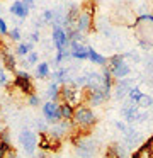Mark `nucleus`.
<instances>
[{
    "label": "nucleus",
    "instance_id": "obj_16",
    "mask_svg": "<svg viewBox=\"0 0 153 158\" xmlns=\"http://www.w3.org/2000/svg\"><path fill=\"white\" fill-rule=\"evenodd\" d=\"M104 158H129L128 148L121 143H112L107 146L105 150V156Z\"/></svg>",
    "mask_w": 153,
    "mask_h": 158
},
{
    "label": "nucleus",
    "instance_id": "obj_38",
    "mask_svg": "<svg viewBox=\"0 0 153 158\" xmlns=\"http://www.w3.org/2000/svg\"><path fill=\"white\" fill-rule=\"evenodd\" d=\"M5 158H17V151L14 150V148H10V150L5 153Z\"/></svg>",
    "mask_w": 153,
    "mask_h": 158
},
{
    "label": "nucleus",
    "instance_id": "obj_7",
    "mask_svg": "<svg viewBox=\"0 0 153 158\" xmlns=\"http://www.w3.org/2000/svg\"><path fill=\"white\" fill-rule=\"evenodd\" d=\"M75 29L82 34H87L94 29V10H82L80 15L77 19V24H75Z\"/></svg>",
    "mask_w": 153,
    "mask_h": 158
},
{
    "label": "nucleus",
    "instance_id": "obj_23",
    "mask_svg": "<svg viewBox=\"0 0 153 158\" xmlns=\"http://www.w3.org/2000/svg\"><path fill=\"white\" fill-rule=\"evenodd\" d=\"M46 97L51 100V102H56L60 100V85L56 82H51L46 89Z\"/></svg>",
    "mask_w": 153,
    "mask_h": 158
},
{
    "label": "nucleus",
    "instance_id": "obj_15",
    "mask_svg": "<svg viewBox=\"0 0 153 158\" xmlns=\"http://www.w3.org/2000/svg\"><path fill=\"white\" fill-rule=\"evenodd\" d=\"M138 112H139V107L136 104H131L129 100H126L124 106L121 107V114L124 117V121L128 124H133L136 123V117H138Z\"/></svg>",
    "mask_w": 153,
    "mask_h": 158
},
{
    "label": "nucleus",
    "instance_id": "obj_34",
    "mask_svg": "<svg viewBox=\"0 0 153 158\" xmlns=\"http://www.w3.org/2000/svg\"><path fill=\"white\" fill-rule=\"evenodd\" d=\"M0 34L2 36H9V26H7L5 19L0 17Z\"/></svg>",
    "mask_w": 153,
    "mask_h": 158
},
{
    "label": "nucleus",
    "instance_id": "obj_30",
    "mask_svg": "<svg viewBox=\"0 0 153 158\" xmlns=\"http://www.w3.org/2000/svg\"><path fill=\"white\" fill-rule=\"evenodd\" d=\"M9 38L12 39V41H20V38H22V32H20L19 27H14L9 31Z\"/></svg>",
    "mask_w": 153,
    "mask_h": 158
},
{
    "label": "nucleus",
    "instance_id": "obj_32",
    "mask_svg": "<svg viewBox=\"0 0 153 158\" xmlns=\"http://www.w3.org/2000/svg\"><path fill=\"white\" fill-rule=\"evenodd\" d=\"M27 104H29V106H32V107H37V106L41 104L39 95H36V94H32V95H27Z\"/></svg>",
    "mask_w": 153,
    "mask_h": 158
},
{
    "label": "nucleus",
    "instance_id": "obj_3",
    "mask_svg": "<svg viewBox=\"0 0 153 158\" xmlns=\"http://www.w3.org/2000/svg\"><path fill=\"white\" fill-rule=\"evenodd\" d=\"M75 143V155L78 158H94L99 151V144L95 139L87 136H80L73 141Z\"/></svg>",
    "mask_w": 153,
    "mask_h": 158
},
{
    "label": "nucleus",
    "instance_id": "obj_36",
    "mask_svg": "<svg viewBox=\"0 0 153 158\" xmlns=\"http://www.w3.org/2000/svg\"><path fill=\"white\" fill-rule=\"evenodd\" d=\"M29 39H31V43H37L39 41V31H34V32H31V36H29Z\"/></svg>",
    "mask_w": 153,
    "mask_h": 158
},
{
    "label": "nucleus",
    "instance_id": "obj_22",
    "mask_svg": "<svg viewBox=\"0 0 153 158\" xmlns=\"http://www.w3.org/2000/svg\"><path fill=\"white\" fill-rule=\"evenodd\" d=\"M88 61H92L94 65H99V66H105L107 65V58L102 56L100 53H97L94 48L88 46Z\"/></svg>",
    "mask_w": 153,
    "mask_h": 158
},
{
    "label": "nucleus",
    "instance_id": "obj_31",
    "mask_svg": "<svg viewBox=\"0 0 153 158\" xmlns=\"http://www.w3.org/2000/svg\"><path fill=\"white\" fill-rule=\"evenodd\" d=\"M0 143L10 144V131L7 129V127H2V133H0Z\"/></svg>",
    "mask_w": 153,
    "mask_h": 158
},
{
    "label": "nucleus",
    "instance_id": "obj_35",
    "mask_svg": "<svg viewBox=\"0 0 153 158\" xmlns=\"http://www.w3.org/2000/svg\"><path fill=\"white\" fill-rule=\"evenodd\" d=\"M12 148V144H7V143H0V158H5V153Z\"/></svg>",
    "mask_w": 153,
    "mask_h": 158
},
{
    "label": "nucleus",
    "instance_id": "obj_21",
    "mask_svg": "<svg viewBox=\"0 0 153 158\" xmlns=\"http://www.w3.org/2000/svg\"><path fill=\"white\" fill-rule=\"evenodd\" d=\"M60 112H61V121H68V123H71L73 114H75V107L71 106V104L60 102Z\"/></svg>",
    "mask_w": 153,
    "mask_h": 158
},
{
    "label": "nucleus",
    "instance_id": "obj_33",
    "mask_svg": "<svg viewBox=\"0 0 153 158\" xmlns=\"http://www.w3.org/2000/svg\"><path fill=\"white\" fill-rule=\"evenodd\" d=\"M9 77H7V73H5V70H3V66L0 65V85L2 87H7L9 85Z\"/></svg>",
    "mask_w": 153,
    "mask_h": 158
},
{
    "label": "nucleus",
    "instance_id": "obj_4",
    "mask_svg": "<svg viewBox=\"0 0 153 158\" xmlns=\"http://www.w3.org/2000/svg\"><path fill=\"white\" fill-rule=\"evenodd\" d=\"M107 68L111 70L112 77L116 80H122L128 78V75L131 73V66L128 65L124 55H114L107 60Z\"/></svg>",
    "mask_w": 153,
    "mask_h": 158
},
{
    "label": "nucleus",
    "instance_id": "obj_10",
    "mask_svg": "<svg viewBox=\"0 0 153 158\" xmlns=\"http://www.w3.org/2000/svg\"><path fill=\"white\" fill-rule=\"evenodd\" d=\"M51 39L56 48V51H63V49L70 48V41H68L66 31L61 26H53V32H51Z\"/></svg>",
    "mask_w": 153,
    "mask_h": 158
},
{
    "label": "nucleus",
    "instance_id": "obj_5",
    "mask_svg": "<svg viewBox=\"0 0 153 158\" xmlns=\"http://www.w3.org/2000/svg\"><path fill=\"white\" fill-rule=\"evenodd\" d=\"M60 99H61V102L71 104L73 107H77L82 104L80 90L75 85H71V83H65V85L60 87Z\"/></svg>",
    "mask_w": 153,
    "mask_h": 158
},
{
    "label": "nucleus",
    "instance_id": "obj_28",
    "mask_svg": "<svg viewBox=\"0 0 153 158\" xmlns=\"http://www.w3.org/2000/svg\"><path fill=\"white\" fill-rule=\"evenodd\" d=\"M37 60H39V55H37L36 51H32V53L27 55V60H26V61H22V65L32 66V65H36V63H37Z\"/></svg>",
    "mask_w": 153,
    "mask_h": 158
},
{
    "label": "nucleus",
    "instance_id": "obj_19",
    "mask_svg": "<svg viewBox=\"0 0 153 158\" xmlns=\"http://www.w3.org/2000/svg\"><path fill=\"white\" fill-rule=\"evenodd\" d=\"M10 14L19 17V19H26L27 15H29V9L22 4V0H15V2L10 5Z\"/></svg>",
    "mask_w": 153,
    "mask_h": 158
},
{
    "label": "nucleus",
    "instance_id": "obj_20",
    "mask_svg": "<svg viewBox=\"0 0 153 158\" xmlns=\"http://www.w3.org/2000/svg\"><path fill=\"white\" fill-rule=\"evenodd\" d=\"M102 85H104V90L111 95V92H112V89H114V77H112V73H111V70L107 68V65L105 66H102Z\"/></svg>",
    "mask_w": 153,
    "mask_h": 158
},
{
    "label": "nucleus",
    "instance_id": "obj_9",
    "mask_svg": "<svg viewBox=\"0 0 153 158\" xmlns=\"http://www.w3.org/2000/svg\"><path fill=\"white\" fill-rule=\"evenodd\" d=\"M43 116H44V121L46 123H51V124H56L61 121V112H60V104L56 102H48L43 104Z\"/></svg>",
    "mask_w": 153,
    "mask_h": 158
},
{
    "label": "nucleus",
    "instance_id": "obj_27",
    "mask_svg": "<svg viewBox=\"0 0 153 158\" xmlns=\"http://www.w3.org/2000/svg\"><path fill=\"white\" fill-rule=\"evenodd\" d=\"M136 106L139 107V109H150V107L153 106V97L151 95H146V94H143L141 99L138 100V104Z\"/></svg>",
    "mask_w": 153,
    "mask_h": 158
},
{
    "label": "nucleus",
    "instance_id": "obj_39",
    "mask_svg": "<svg viewBox=\"0 0 153 158\" xmlns=\"http://www.w3.org/2000/svg\"><path fill=\"white\" fill-rule=\"evenodd\" d=\"M22 4L26 5V7L29 9V10H31V9L34 7V4H36V0H22Z\"/></svg>",
    "mask_w": 153,
    "mask_h": 158
},
{
    "label": "nucleus",
    "instance_id": "obj_2",
    "mask_svg": "<svg viewBox=\"0 0 153 158\" xmlns=\"http://www.w3.org/2000/svg\"><path fill=\"white\" fill-rule=\"evenodd\" d=\"M133 29L143 48H153V15L141 14L133 21Z\"/></svg>",
    "mask_w": 153,
    "mask_h": 158
},
{
    "label": "nucleus",
    "instance_id": "obj_37",
    "mask_svg": "<svg viewBox=\"0 0 153 158\" xmlns=\"http://www.w3.org/2000/svg\"><path fill=\"white\" fill-rule=\"evenodd\" d=\"M116 127H117L121 133H124L126 127H128V124H126V123H121V121H116Z\"/></svg>",
    "mask_w": 153,
    "mask_h": 158
},
{
    "label": "nucleus",
    "instance_id": "obj_12",
    "mask_svg": "<svg viewBox=\"0 0 153 158\" xmlns=\"http://www.w3.org/2000/svg\"><path fill=\"white\" fill-rule=\"evenodd\" d=\"M37 146L43 151H58L61 148V141L56 139V138H53L49 133H41Z\"/></svg>",
    "mask_w": 153,
    "mask_h": 158
},
{
    "label": "nucleus",
    "instance_id": "obj_29",
    "mask_svg": "<svg viewBox=\"0 0 153 158\" xmlns=\"http://www.w3.org/2000/svg\"><path fill=\"white\" fill-rule=\"evenodd\" d=\"M41 21H43L44 24H51V22H53V10H51V9H46V10L43 12V15H41Z\"/></svg>",
    "mask_w": 153,
    "mask_h": 158
},
{
    "label": "nucleus",
    "instance_id": "obj_25",
    "mask_svg": "<svg viewBox=\"0 0 153 158\" xmlns=\"http://www.w3.org/2000/svg\"><path fill=\"white\" fill-rule=\"evenodd\" d=\"M32 49H34V44L32 43H19V46L15 48V53L19 56H27L29 53H32Z\"/></svg>",
    "mask_w": 153,
    "mask_h": 158
},
{
    "label": "nucleus",
    "instance_id": "obj_13",
    "mask_svg": "<svg viewBox=\"0 0 153 158\" xmlns=\"http://www.w3.org/2000/svg\"><path fill=\"white\" fill-rule=\"evenodd\" d=\"M131 158H153V134L136 148V151L131 155Z\"/></svg>",
    "mask_w": 153,
    "mask_h": 158
},
{
    "label": "nucleus",
    "instance_id": "obj_24",
    "mask_svg": "<svg viewBox=\"0 0 153 158\" xmlns=\"http://www.w3.org/2000/svg\"><path fill=\"white\" fill-rule=\"evenodd\" d=\"M49 75H51L49 63H48V61L37 63V66H36V77H37V78H48Z\"/></svg>",
    "mask_w": 153,
    "mask_h": 158
},
{
    "label": "nucleus",
    "instance_id": "obj_11",
    "mask_svg": "<svg viewBox=\"0 0 153 158\" xmlns=\"http://www.w3.org/2000/svg\"><path fill=\"white\" fill-rule=\"evenodd\" d=\"M122 136H124V146L128 148H138L139 144L143 143V136H141V133L139 131H136L134 127H131V126H128L126 127V131L122 133Z\"/></svg>",
    "mask_w": 153,
    "mask_h": 158
},
{
    "label": "nucleus",
    "instance_id": "obj_40",
    "mask_svg": "<svg viewBox=\"0 0 153 158\" xmlns=\"http://www.w3.org/2000/svg\"><path fill=\"white\" fill-rule=\"evenodd\" d=\"M37 158H49V156H48V155H46V153H44V151H43V153H41L39 156H37Z\"/></svg>",
    "mask_w": 153,
    "mask_h": 158
},
{
    "label": "nucleus",
    "instance_id": "obj_17",
    "mask_svg": "<svg viewBox=\"0 0 153 158\" xmlns=\"http://www.w3.org/2000/svg\"><path fill=\"white\" fill-rule=\"evenodd\" d=\"M70 55L73 60H88V46H85L83 43H70Z\"/></svg>",
    "mask_w": 153,
    "mask_h": 158
},
{
    "label": "nucleus",
    "instance_id": "obj_1",
    "mask_svg": "<svg viewBox=\"0 0 153 158\" xmlns=\"http://www.w3.org/2000/svg\"><path fill=\"white\" fill-rule=\"evenodd\" d=\"M71 124H73V129H77L78 134H87L90 133L92 129L97 124V116L95 112L85 104H80V106L75 107V114L73 119H71Z\"/></svg>",
    "mask_w": 153,
    "mask_h": 158
},
{
    "label": "nucleus",
    "instance_id": "obj_26",
    "mask_svg": "<svg viewBox=\"0 0 153 158\" xmlns=\"http://www.w3.org/2000/svg\"><path fill=\"white\" fill-rule=\"evenodd\" d=\"M141 95H143L141 89H139V87H133V89L129 90V94H128V100L131 104H138V100L141 99Z\"/></svg>",
    "mask_w": 153,
    "mask_h": 158
},
{
    "label": "nucleus",
    "instance_id": "obj_14",
    "mask_svg": "<svg viewBox=\"0 0 153 158\" xmlns=\"http://www.w3.org/2000/svg\"><path fill=\"white\" fill-rule=\"evenodd\" d=\"M133 80L131 78H122V80H117V83H116V87H114V97L117 100H122V99H126L128 97V94H129V90L133 89Z\"/></svg>",
    "mask_w": 153,
    "mask_h": 158
},
{
    "label": "nucleus",
    "instance_id": "obj_41",
    "mask_svg": "<svg viewBox=\"0 0 153 158\" xmlns=\"http://www.w3.org/2000/svg\"><path fill=\"white\" fill-rule=\"evenodd\" d=\"M0 133H2V127H0Z\"/></svg>",
    "mask_w": 153,
    "mask_h": 158
},
{
    "label": "nucleus",
    "instance_id": "obj_18",
    "mask_svg": "<svg viewBox=\"0 0 153 158\" xmlns=\"http://www.w3.org/2000/svg\"><path fill=\"white\" fill-rule=\"evenodd\" d=\"M0 56H2V66H3V70H5V72L15 73V72H17V70H15V68H17V60H15V56H14L10 51H7V48L0 51Z\"/></svg>",
    "mask_w": 153,
    "mask_h": 158
},
{
    "label": "nucleus",
    "instance_id": "obj_6",
    "mask_svg": "<svg viewBox=\"0 0 153 158\" xmlns=\"http://www.w3.org/2000/svg\"><path fill=\"white\" fill-rule=\"evenodd\" d=\"M14 87H15V89H19L20 92L26 94V95H32V94H34L32 78H31L29 73L22 72V70L15 72V77H14Z\"/></svg>",
    "mask_w": 153,
    "mask_h": 158
},
{
    "label": "nucleus",
    "instance_id": "obj_8",
    "mask_svg": "<svg viewBox=\"0 0 153 158\" xmlns=\"http://www.w3.org/2000/svg\"><path fill=\"white\" fill-rule=\"evenodd\" d=\"M19 143L22 144L24 151L27 155H34L37 148V139H36V134L32 133L31 129H22L19 133Z\"/></svg>",
    "mask_w": 153,
    "mask_h": 158
}]
</instances>
